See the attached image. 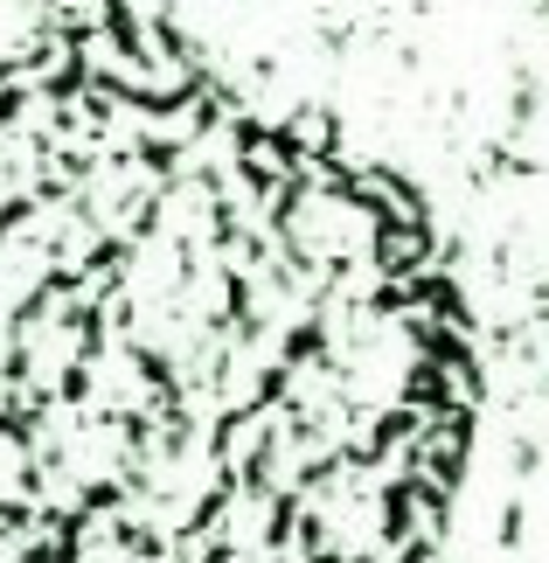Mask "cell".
<instances>
[{
  "label": "cell",
  "instance_id": "obj_1",
  "mask_svg": "<svg viewBox=\"0 0 549 563\" xmlns=\"http://www.w3.org/2000/svg\"><path fill=\"white\" fill-rule=\"evenodd\" d=\"M473 410L397 175L161 35L0 70V563H431Z\"/></svg>",
  "mask_w": 549,
  "mask_h": 563
}]
</instances>
